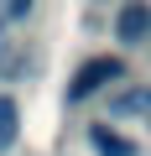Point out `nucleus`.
I'll return each mask as SVG.
<instances>
[{
	"instance_id": "1",
	"label": "nucleus",
	"mask_w": 151,
	"mask_h": 156,
	"mask_svg": "<svg viewBox=\"0 0 151 156\" xmlns=\"http://www.w3.org/2000/svg\"><path fill=\"white\" fill-rule=\"evenodd\" d=\"M125 78V62L120 57H89V62H78V73H73V83H68V104H84V99H94L104 83H120Z\"/></svg>"
},
{
	"instance_id": "2",
	"label": "nucleus",
	"mask_w": 151,
	"mask_h": 156,
	"mask_svg": "<svg viewBox=\"0 0 151 156\" xmlns=\"http://www.w3.org/2000/svg\"><path fill=\"white\" fill-rule=\"evenodd\" d=\"M115 37L125 47H146V37H151V5L146 0H125L115 11Z\"/></svg>"
},
{
	"instance_id": "3",
	"label": "nucleus",
	"mask_w": 151,
	"mask_h": 156,
	"mask_svg": "<svg viewBox=\"0 0 151 156\" xmlns=\"http://www.w3.org/2000/svg\"><path fill=\"white\" fill-rule=\"evenodd\" d=\"M110 115L115 120H146L151 125V83H130L110 99Z\"/></svg>"
},
{
	"instance_id": "4",
	"label": "nucleus",
	"mask_w": 151,
	"mask_h": 156,
	"mask_svg": "<svg viewBox=\"0 0 151 156\" xmlns=\"http://www.w3.org/2000/svg\"><path fill=\"white\" fill-rule=\"evenodd\" d=\"M89 146H94V156H135V140H125L110 125H94L89 130Z\"/></svg>"
},
{
	"instance_id": "5",
	"label": "nucleus",
	"mask_w": 151,
	"mask_h": 156,
	"mask_svg": "<svg viewBox=\"0 0 151 156\" xmlns=\"http://www.w3.org/2000/svg\"><path fill=\"white\" fill-rule=\"evenodd\" d=\"M16 135H21V104L11 94H0V156L16 146Z\"/></svg>"
},
{
	"instance_id": "6",
	"label": "nucleus",
	"mask_w": 151,
	"mask_h": 156,
	"mask_svg": "<svg viewBox=\"0 0 151 156\" xmlns=\"http://www.w3.org/2000/svg\"><path fill=\"white\" fill-rule=\"evenodd\" d=\"M146 47H151V37H146Z\"/></svg>"
}]
</instances>
